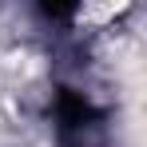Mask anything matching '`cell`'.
Wrapping results in <instances>:
<instances>
[{"label": "cell", "instance_id": "1", "mask_svg": "<svg viewBox=\"0 0 147 147\" xmlns=\"http://www.w3.org/2000/svg\"><path fill=\"white\" fill-rule=\"evenodd\" d=\"M127 0H88L84 4V20H96V24H103V20H111L115 12H119Z\"/></svg>", "mask_w": 147, "mask_h": 147}]
</instances>
